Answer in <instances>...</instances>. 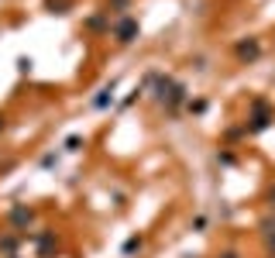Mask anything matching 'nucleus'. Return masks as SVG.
Here are the masks:
<instances>
[{"label": "nucleus", "instance_id": "f257e3e1", "mask_svg": "<svg viewBox=\"0 0 275 258\" xmlns=\"http://www.w3.org/2000/svg\"><path fill=\"white\" fill-rule=\"evenodd\" d=\"M272 124V110H269V103L265 100H255V117H251V131H262Z\"/></svg>", "mask_w": 275, "mask_h": 258}, {"label": "nucleus", "instance_id": "f03ea898", "mask_svg": "<svg viewBox=\"0 0 275 258\" xmlns=\"http://www.w3.org/2000/svg\"><path fill=\"white\" fill-rule=\"evenodd\" d=\"M135 35H138V21L135 17H121V21H117V38H121V42H131Z\"/></svg>", "mask_w": 275, "mask_h": 258}, {"label": "nucleus", "instance_id": "7ed1b4c3", "mask_svg": "<svg viewBox=\"0 0 275 258\" xmlns=\"http://www.w3.org/2000/svg\"><path fill=\"white\" fill-rule=\"evenodd\" d=\"M258 52H262V49H258V42H255V38L237 45V55H241V59H258Z\"/></svg>", "mask_w": 275, "mask_h": 258}, {"label": "nucleus", "instance_id": "20e7f679", "mask_svg": "<svg viewBox=\"0 0 275 258\" xmlns=\"http://www.w3.org/2000/svg\"><path fill=\"white\" fill-rule=\"evenodd\" d=\"M110 100H114V83H110V86H107V90H100V97H96V100H93V107H107V103H110Z\"/></svg>", "mask_w": 275, "mask_h": 258}, {"label": "nucleus", "instance_id": "39448f33", "mask_svg": "<svg viewBox=\"0 0 275 258\" xmlns=\"http://www.w3.org/2000/svg\"><path fill=\"white\" fill-rule=\"evenodd\" d=\"M10 220H14V224H28V220H31V210H24V206H14Z\"/></svg>", "mask_w": 275, "mask_h": 258}, {"label": "nucleus", "instance_id": "423d86ee", "mask_svg": "<svg viewBox=\"0 0 275 258\" xmlns=\"http://www.w3.org/2000/svg\"><path fill=\"white\" fill-rule=\"evenodd\" d=\"M66 0H48V10H52V14H66Z\"/></svg>", "mask_w": 275, "mask_h": 258}, {"label": "nucleus", "instance_id": "0eeeda50", "mask_svg": "<svg viewBox=\"0 0 275 258\" xmlns=\"http://www.w3.org/2000/svg\"><path fill=\"white\" fill-rule=\"evenodd\" d=\"M79 145H83V138H79V134H69V138H66V148H69V152H79Z\"/></svg>", "mask_w": 275, "mask_h": 258}, {"label": "nucleus", "instance_id": "6e6552de", "mask_svg": "<svg viewBox=\"0 0 275 258\" xmlns=\"http://www.w3.org/2000/svg\"><path fill=\"white\" fill-rule=\"evenodd\" d=\"M269 200H272V206H275V186H272V193H269Z\"/></svg>", "mask_w": 275, "mask_h": 258}, {"label": "nucleus", "instance_id": "1a4fd4ad", "mask_svg": "<svg viewBox=\"0 0 275 258\" xmlns=\"http://www.w3.org/2000/svg\"><path fill=\"white\" fill-rule=\"evenodd\" d=\"M224 258H237V255H234V252H230V255H224Z\"/></svg>", "mask_w": 275, "mask_h": 258}, {"label": "nucleus", "instance_id": "9d476101", "mask_svg": "<svg viewBox=\"0 0 275 258\" xmlns=\"http://www.w3.org/2000/svg\"><path fill=\"white\" fill-rule=\"evenodd\" d=\"M0 128H3V117H0Z\"/></svg>", "mask_w": 275, "mask_h": 258}]
</instances>
